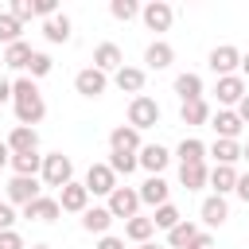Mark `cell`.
Masks as SVG:
<instances>
[{
	"label": "cell",
	"mask_w": 249,
	"mask_h": 249,
	"mask_svg": "<svg viewBox=\"0 0 249 249\" xmlns=\"http://www.w3.org/2000/svg\"><path fill=\"white\" fill-rule=\"evenodd\" d=\"M12 101H16V121H19L23 128L39 124V121L47 117V101H43V93L35 89L31 78H16V82H12Z\"/></svg>",
	"instance_id": "6da1fadb"
},
{
	"label": "cell",
	"mask_w": 249,
	"mask_h": 249,
	"mask_svg": "<svg viewBox=\"0 0 249 249\" xmlns=\"http://www.w3.org/2000/svg\"><path fill=\"white\" fill-rule=\"evenodd\" d=\"M152 124H160V105L148 97V93H136L132 101H128V128H152Z\"/></svg>",
	"instance_id": "7a4b0ae2"
},
{
	"label": "cell",
	"mask_w": 249,
	"mask_h": 249,
	"mask_svg": "<svg viewBox=\"0 0 249 249\" xmlns=\"http://www.w3.org/2000/svg\"><path fill=\"white\" fill-rule=\"evenodd\" d=\"M74 179V163H70V156H62V152H51V156H43V183L47 187H66Z\"/></svg>",
	"instance_id": "3957f363"
},
{
	"label": "cell",
	"mask_w": 249,
	"mask_h": 249,
	"mask_svg": "<svg viewBox=\"0 0 249 249\" xmlns=\"http://www.w3.org/2000/svg\"><path fill=\"white\" fill-rule=\"evenodd\" d=\"M237 66H241V51H237L233 43H222V47H214V51H210V70H214L218 78L233 74Z\"/></svg>",
	"instance_id": "277c9868"
},
{
	"label": "cell",
	"mask_w": 249,
	"mask_h": 249,
	"mask_svg": "<svg viewBox=\"0 0 249 249\" xmlns=\"http://www.w3.org/2000/svg\"><path fill=\"white\" fill-rule=\"evenodd\" d=\"M86 191H89V195H113V191H117V175L109 171V163H89V171H86Z\"/></svg>",
	"instance_id": "5b68a950"
},
{
	"label": "cell",
	"mask_w": 249,
	"mask_h": 249,
	"mask_svg": "<svg viewBox=\"0 0 249 249\" xmlns=\"http://www.w3.org/2000/svg\"><path fill=\"white\" fill-rule=\"evenodd\" d=\"M136 210H140V195L132 187H117L109 195V214L113 218H136Z\"/></svg>",
	"instance_id": "8992f818"
},
{
	"label": "cell",
	"mask_w": 249,
	"mask_h": 249,
	"mask_svg": "<svg viewBox=\"0 0 249 249\" xmlns=\"http://www.w3.org/2000/svg\"><path fill=\"white\" fill-rule=\"evenodd\" d=\"M105 86H109V78H105L101 70H93V66H86V70L74 74V89H78L82 97H101Z\"/></svg>",
	"instance_id": "52a82bcc"
},
{
	"label": "cell",
	"mask_w": 249,
	"mask_h": 249,
	"mask_svg": "<svg viewBox=\"0 0 249 249\" xmlns=\"http://www.w3.org/2000/svg\"><path fill=\"white\" fill-rule=\"evenodd\" d=\"M86 202H89V191H86V183H78V179H70V183L58 191V210L82 214V210H86Z\"/></svg>",
	"instance_id": "ba28073f"
},
{
	"label": "cell",
	"mask_w": 249,
	"mask_h": 249,
	"mask_svg": "<svg viewBox=\"0 0 249 249\" xmlns=\"http://www.w3.org/2000/svg\"><path fill=\"white\" fill-rule=\"evenodd\" d=\"M8 152L12 156H27V152H39V132L35 128H23V124H16L12 132H8Z\"/></svg>",
	"instance_id": "9c48e42d"
},
{
	"label": "cell",
	"mask_w": 249,
	"mask_h": 249,
	"mask_svg": "<svg viewBox=\"0 0 249 249\" xmlns=\"http://www.w3.org/2000/svg\"><path fill=\"white\" fill-rule=\"evenodd\" d=\"M35 198H39V179L12 175V183H8V202H19V206H27V202H35Z\"/></svg>",
	"instance_id": "30bf717a"
},
{
	"label": "cell",
	"mask_w": 249,
	"mask_h": 249,
	"mask_svg": "<svg viewBox=\"0 0 249 249\" xmlns=\"http://www.w3.org/2000/svg\"><path fill=\"white\" fill-rule=\"evenodd\" d=\"M121 66H124L121 47H117V43H97V51H93V70H101V74H105V70H113V74H117Z\"/></svg>",
	"instance_id": "8fae6325"
},
{
	"label": "cell",
	"mask_w": 249,
	"mask_h": 249,
	"mask_svg": "<svg viewBox=\"0 0 249 249\" xmlns=\"http://www.w3.org/2000/svg\"><path fill=\"white\" fill-rule=\"evenodd\" d=\"M210 124H214L218 140H237V132L245 128V124H241V117H237L233 109H218V113L210 117Z\"/></svg>",
	"instance_id": "7c38bea8"
},
{
	"label": "cell",
	"mask_w": 249,
	"mask_h": 249,
	"mask_svg": "<svg viewBox=\"0 0 249 249\" xmlns=\"http://www.w3.org/2000/svg\"><path fill=\"white\" fill-rule=\"evenodd\" d=\"M171 19H175V8H171V4H163V0H152V4L144 8V23H148L152 31H167V27H171Z\"/></svg>",
	"instance_id": "4fadbf2b"
},
{
	"label": "cell",
	"mask_w": 249,
	"mask_h": 249,
	"mask_svg": "<svg viewBox=\"0 0 249 249\" xmlns=\"http://www.w3.org/2000/svg\"><path fill=\"white\" fill-rule=\"evenodd\" d=\"M218 101L222 105H237L241 97H245V78L241 74H226V78H218Z\"/></svg>",
	"instance_id": "5bb4252c"
},
{
	"label": "cell",
	"mask_w": 249,
	"mask_h": 249,
	"mask_svg": "<svg viewBox=\"0 0 249 249\" xmlns=\"http://www.w3.org/2000/svg\"><path fill=\"white\" fill-rule=\"evenodd\" d=\"M167 160H171V156H167V148H163V144H144V148H140V156H136V163H140L144 171H152V175H160V171L167 167Z\"/></svg>",
	"instance_id": "9a60e30c"
},
{
	"label": "cell",
	"mask_w": 249,
	"mask_h": 249,
	"mask_svg": "<svg viewBox=\"0 0 249 249\" xmlns=\"http://www.w3.org/2000/svg\"><path fill=\"white\" fill-rule=\"evenodd\" d=\"M109 152H140V132L128 124H117L109 132Z\"/></svg>",
	"instance_id": "2e32d148"
},
{
	"label": "cell",
	"mask_w": 249,
	"mask_h": 249,
	"mask_svg": "<svg viewBox=\"0 0 249 249\" xmlns=\"http://www.w3.org/2000/svg\"><path fill=\"white\" fill-rule=\"evenodd\" d=\"M62 210H58V198H47V195H39L35 202H27L23 206V218H35V222H54Z\"/></svg>",
	"instance_id": "e0dca14e"
},
{
	"label": "cell",
	"mask_w": 249,
	"mask_h": 249,
	"mask_svg": "<svg viewBox=\"0 0 249 249\" xmlns=\"http://www.w3.org/2000/svg\"><path fill=\"white\" fill-rule=\"evenodd\" d=\"M113 82H117V89H124V93H140L144 82H148V74H144L140 66H121V70L113 74Z\"/></svg>",
	"instance_id": "ac0fdd59"
},
{
	"label": "cell",
	"mask_w": 249,
	"mask_h": 249,
	"mask_svg": "<svg viewBox=\"0 0 249 249\" xmlns=\"http://www.w3.org/2000/svg\"><path fill=\"white\" fill-rule=\"evenodd\" d=\"M198 214H202V222L214 230V226H222V222L230 218V206H226L222 195H210V198H202V210H198Z\"/></svg>",
	"instance_id": "d6986e66"
},
{
	"label": "cell",
	"mask_w": 249,
	"mask_h": 249,
	"mask_svg": "<svg viewBox=\"0 0 249 249\" xmlns=\"http://www.w3.org/2000/svg\"><path fill=\"white\" fill-rule=\"evenodd\" d=\"M109 222H113V214H109V206H93V210L86 206V210H82V230H86V233H101V237H105V230H109Z\"/></svg>",
	"instance_id": "ffe728a7"
},
{
	"label": "cell",
	"mask_w": 249,
	"mask_h": 249,
	"mask_svg": "<svg viewBox=\"0 0 249 249\" xmlns=\"http://www.w3.org/2000/svg\"><path fill=\"white\" fill-rule=\"evenodd\" d=\"M206 179H210V167H206V163H179V183H183L187 191L206 187Z\"/></svg>",
	"instance_id": "44dd1931"
},
{
	"label": "cell",
	"mask_w": 249,
	"mask_h": 249,
	"mask_svg": "<svg viewBox=\"0 0 249 249\" xmlns=\"http://www.w3.org/2000/svg\"><path fill=\"white\" fill-rule=\"evenodd\" d=\"M171 58H175V51H171V43H163V39L148 43V51H144V62H148L152 70H163V66H171Z\"/></svg>",
	"instance_id": "7402d4cb"
},
{
	"label": "cell",
	"mask_w": 249,
	"mask_h": 249,
	"mask_svg": "<svg viewBox=\"0 0 249 249\" xmlns=\"http://www.w3.org/2000/svg\"><path fill=\"white\" fill-rule=\"evenodd\" d=\"M43 35H47V43H66L70 39V16H51V19H43Z\"/></svg>",
	"instance_id": "603a6c76"
},
{
	"label": "cell",
	"mask_w": 249,
	"mask_h": 249,
	"mask_svg": "<svg viewBox=\"0 0 249 249\" xmlns=\"http://www.w3.org/2000/svg\"><path fill=\"white\" fill-rule=\"evenodd\" d=\"M179 117H183V124H206V121H210V105H206V97H198V101H183V105H179Z\"/></svg>",
	"instance_id": "cb8c5ba5"
},
{
	"label": "cell",
	"mask_w": 249,
	"mask_h": 249,
	"mask_svg": "<svg viewBox=\"0 0 249 249\" xmlns=\"http://www.w3.org/2000/svg\"><path fill=\"white\" fill-rule=\"evenodd\" d=\"M210 187H214V195H226V191H233L237 187V171L233 167H226V163H214V171H210V179H206Z\"/></svg>",
	"instance_id": "d4e9b609"
},
{
	"label": "cell",
	"mask_w": 249,
	"mask_h": 249,
	"mask_svg": "<svg viewBox=\"0 0 249 249\" xmlns=\"http://www.w3.org/2000/svg\"><path fill=\"white\" fill-rule=\"evenodd\" d=\"M136 195H140V202H148V206H163V202H167V183H163L160 175H152Z\"/></svg>",
	"instance_id": "484cf974"
},
{
	"label": "cell",
	"mask_w": 249,
	"mask_h": 249,
	"mask_svg": "<svg viewBox=\"0 0 249 249\" xmlns=\"http://www.w3.org/2000/svg\"><path fill=\"white\" fill-rule=\"evenodd\" d=\"M31 54H35V51H31V43H23V39H19V43H12V47H4V62H8L12 70H27Z\"/></svg>",
	"instance_id": "4316f807"
},
{
	"label": "cell",
	"mask_w": 249,
	"mask_h": 249,
	"mask_svg": "<svg viewBox=\"0 0 249 249\" xmlns=\"http://www.w3.org/2000/svg\"><path fill=\"white\" fill-rule=\"evenodd\" d=\"M175 93H179V101H198L202 97V78L198 74H179L175 78Z\"/></svg>",
	"instance_id": "83f0119b"
},
{
	"label": "cell",
	"mask_w": 249,
	"mask_h": 249,
	"mask_svg": "<svg viewBox=\"0 0 249 249\" xmlns=\"http://www.w3.org/2000/svg\"><path fill=\"white\" fill-rule=\"evenodd\" d=\"M206 152H210L218 163H226V167H233V160H241V144H237V140H214Z\"/></svg>",
	"instance_id": "f1b7e54d"
},
{
	"label": "cell",
	"mask_w": 249,
	"mask_h": 249,
	"mask_svg": "<svg viewBox=\"0 0 249 249\" xmlns=\"http://www.w3.org/2000/svg\"><path fill=\"white\" fill-rule=\"evenodd\" d=\"M198 233H202V230H198L195 222H179L175 230H167V241H171V249H187L191 241H198Z\"/></svg>",
	"instance_id": "f546056e"
},
{
	"label": "cell",
	"mask_w": 249,
	"mask_h": 249,
	"mask_svg": "<svg viewBox=\"0 0 249 249\" xmlns=\"http://www.w3.org/2000/svg\"><path fill=\"white\" fill-rule=\"evenodd\" d=\"M152 233H156L152 218H140V214H136V218H128V222H124V237H128V241H140V245H144Z\"/></svg>",
	"instance_id": "4dcf8cb0"
},
{
	"label": "cell",
	"mask_w": 249,
	"mask_h": 249,
	"mask_svg": "<svg viewBox=\"0 0 249 249\" xmlns=\"http://www.w3.org/2000/svg\"><path fill=\"white\" fill-rule=\"evenodd\" d=\"M179 163H206V144L202 140H183L179 144Z\"/></svg>",
	"instance_id": "1f68e13d"
},
{
	"label": "cell",
	"mask_w": 249,
	"mask_h": 249,
	"mask_svg": "<svg viewBox=\"0 0 249 249\" xmlns=\"http://www.w3.org/2000/svg\"><path fill=\"white\" fill-rule=\"evenodd\" d=\"M12 167H16V175H27V179H35V171H43V156H39V152L12 156Z\"/></svg>",
	"instance_id": "d6a6232c"
},
{
	"label": "cell",
	"mask_w": 249,
	"mask_h": 249,
	"mask_svg": "<svg viewBox=\"0 0 249 249\" xmlns=\"http://www.w3.org/2000/svg\"><path fill=\"white\" fill-rule=\"evenodd\" d=\"M140 163H136V152H109V171L113 175H132Z\"/></svg>",
	"instance_id": "836d02e7"
},
{
	"label": "cell",
	"mask_w": 249,
	"mask_h": 249,
	"mask_svg": "<svg viewBox=\"0 0 249 249\" xmlns=\"http://www.w3.org/2000/svg\"><path fill=\"white\" fill-rule=\"evenodd\" d=\"M19 31H23V23H19L12 12H0V43H4V47L19 43Z\"/></svg>",
	"instance_id": "e575fe53"
},
{
	"label": "cell",
	"mask_w": 249,
	"mask_h": 249,
	"mask_svg": "<svg viewBox=\"0 0 249 249\" xmlns=\"http://www.w3.org/2000/svg\"><path fill=\"white\" fill-rule=\"evenodd\" d=\"M179 222H183V214H179V210H175L171 202L156 206V218H152V226H156V230H175Z\"/></svg>",
	"instance_id": "d590c367"
},
{
	"label": "cell",
	"mask_w": 249,
	"mask_h": 249,
	"mask_svg": "<svg viewBox=\"0 0 249 249\" xmlns=\"http://www.w3.org/2000/svg\"><path fill=\"white\" fill-rule=\"evenodd\" d=\"M27 70H31V78H43V74H51V54L35 51V54H31V62H27Z\"/></svg>",
	"instance_id": "8d00e7d4"
},
{
	"label": "cell",
	"mask_w": 249,
	"mask_h": 249,
	"mask_svg": "<svg viewBox=\"0 0 249 249\" xmlns=\"http://www.w3.org/2000/svg\"><path fill=\"white\" fill-rule=\"evenodd\" d=\"M109 12H113V19H132V16H136V4H132V0H113Z\"/></svg>",
	"instance_id": "74e56055"
},
{
	"label": "cell",
	"mask_w": 249,
	"mask_h": 249,
	"mask_svg": "<svg viewBox=\"0 0 249 249\" xmlns=\"http://www.w3.org/2000/svg\"><path fill=\"white\" fill-rule=\"evenodd\" d=\"M0 249H27V245L16 230H0Z\"/></svg>",
	"instance_id": "f35d334b"
},
{
	"label": "cell",
	"mask_w": 249,
	"mask_h": 249,
	"mask_svg": "<svg viewBox=\"0 0 249 249\" xmlns=\"http://www.w3.org/2000/svg\"><path fill=\"white\" fill-rule=\"evenodd\" d=\"M31 12L43 16V19H51L54 16V0H31Z\"/></svg>",
	"instance_id": "ab89813d"
},
{
	"label": "cell",
	"mask_w": 249,
	"mask_h": 249,
	"mask_svg": "<svg viewBox=\"0 0 249 249\" xmlns=\"http://www.w3.org/2000/svg\"><path fill=\"white\" fill-rule=\"evenodd\" d=\"M12 16H16L19 23H23V19H31V16H35V12H31V0H16V4H12Z\"/></svg>",
	"instance_id": "60d3db41"
},
{
	"label": "cell",
	"mask_w": 249,
	"mask_h": 249,
	"mask_svg": "<svg viewBox=\"0 0 249 249\" xmlns=\"http://www.w3.org/2000/svg\"><path fill=\"white\" fill-rule=\"evenodd\" d=\"M12 222H16V210H12V202H0V230H12Z\"/></svg>",
	"instance_id": "b9f144b4"
},
{
	"label": "cell",
	"mask_w": 249,
	"mask_h": 249,
	"mask_svg": "<svg viewBox=\"0 0 249 249\" xmlns=\"http://www.w3.org/2000/svg\"><path fill=\"white\" fill-rule=\"evenodd\" d=\"M233 191H237V198H241V202H249V171H245V175H237V187H233Z\"/></svg>",
	"instance_id": "7bdbcfd3"
},
{
	"label": "cell",
	"mask_w": 249,
	"mask_h": 249,
	"mask_svg": "<svg viewBox=\"0 0 249 249\" xmlns=\"http://www.w3.org/2000/svg\"><path fill=\"white\" fill-rule=\"evenodd\" d=\"M97 249H124V237H109V233H105V237L97 241Z\"/></svg>",
	"instance_id": "ee69618b"
},
{
	"label": "cell",
	"mask_w": 249,
	"mask_h": 249,
	"mask_svg": "<svg viewBox=\"0 0 249 249\" xmlns=\"http://www.w3.org/2000/svg\"><path fill=\"white\" fill-rule=\"evenodd\" d=\"M233 113L241 117V124H249V93H245V97L237 101V109H233Z\"/></svg>",
	"instance_id": "f6af8a7d"
},
{
	"label": "cell",
	"mask_w": 249,
	"mask_h": 249,
	"mask_svg": "<svg viewBox=\"0 0 249 249\" xmlns=\"http://www.w3.org/2000/svg\"><path fill=\"white\" fill-rule=\"evenodd\" d=\"M187 249H210V233H198V241H191Z\"/></svg>",
	"instance_id": "bcb514c9"
},
{
	"label": "cell",
	"mask_w": 249,
	"mask_h": 249,
	"mask_svg": "<svg viewBox=\"0 0 249 249\" xmlns=\"http://www.w3.org/2000/svg\"><path fill=\"white\" fill-rule=\"evenodd\" d=\"M8 97H12V82H8V78H0V101H8Z\"/></svg>",
	"instance_id": "7dc6e473"
},
{
	"label": "cell",
	"mask_w": 249,
	"mask_h": 249,
	"mask_svg": "<svg viewBox=\"0 0 249 249\" xmlns=\"http://www.w3.org/2000/svg\"><path fill=\"white\" fill-rule=\"evenodd\" d=\"M8 160H12V152H8V144H4V140H0V167H4V163H8Z\"/></svg>",
	"instance_id": "c3c4849f"
},
{
	"label": "cell",
	"mask_w": 249,
	"mask_h": 249,
	"mask_svg": "<svg viewBox=\"0 0 249 249\" xmlns=\"http://www.w3.org/2000/svg\"><path fill=\"white\" fill-rule=\"evenodd\" d=\"M237 70H241V78H249V54H241V66Z\"/></svg>",
	"instance_id": "681fc988"
},
{
	"label": "cell",
	"mask_w": 249,
	"mask_h": 249,
	"mask_svg": "<svg viewBox=\"0 0 249 249\" xmlns=\"http://www.w3.org/2000/svg\"><path fill=\"white\" fill-rule=\"evenodd\" d=\"M140 249H160V245H152V241H144V245H140Z\"/></svg>",
	"instance_id": "f907efd6"
},
{
	"label": "cell",
	"mask_w": 249,
	"mask_h": 249,
	"mask_svg": "<svg viewBox=\"0 0 249 249\" xmlns=\"http://www.w3.org/2000/svg\"><path fill=\"white\" fill-rule=\"evenodd\" d=\"M241 160H249V148H241Z\"/></svg>",
	"instance_id": "816d5d0a"
},
{
	"label": "cell",
	"mask_w": 249,
	"mask_h": 249,
	"mask_svg": "<svg viewBox=\"0 0 249 249\" xmlns=\"http://www.w3.org/2000/svg\"><path fill=\"white\" fill-rule=\"evenodd\" d=\"M31 249H51V245H31Z\"/></svg>",
	"instance_id": "f5cc1de1"
}]
</instances>
